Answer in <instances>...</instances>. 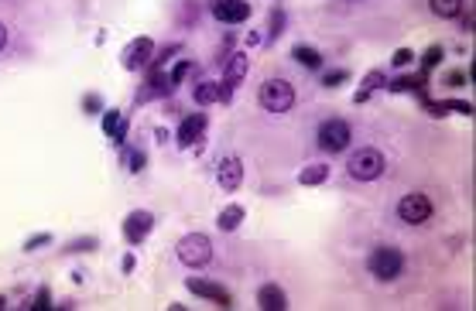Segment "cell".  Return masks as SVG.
Wrapping results in <instances>:
<instances>
[{
  "label": "cell",
  "mask_w": 476,
  "mask_h": 311,
  "mask_svg": "<svg viewBox=\"0 0 476 311\" xmlns=\"http://www.w3.org/2000/svg\"><path fill=\"white\" fill-rule=\"evenodd\" d=\"M179 260L185 267H206L209 260H213V243H209V236L202 233H189L179 239Z\"/></svg>",
  "instance_id": "3957f363"
},
{
  "label": "cell",
  "mask_w": 476,
  "mask_h": 311,
  "mask_svg": "<svg viewBox=\"0 0 476 311\" xmlns=\"http://www.w3.org/2000/svg\"><path fill=\"white\" fill-rule=\"evenodd\" d=\"M35 308L45 311V308H52V294H48V288H41L38 298H35Z\"/></svg>",
  "instance_id": "cb8c5ba5"
},
{
  "label": "cell",
  "mask_w": 476,
  "mask_h": 311,
  "mask_svg": "<svg viewBox=\"0 0 476 311\" xmlns=\"http://www.w3.org/2000/svg\"><path fill=\"white\" fill-rule=\"evenodd\" d=\"M189 72H192V62L185 59L182 65H175V72L168 76V82H175V86H179V82H185V76H189Z\"/></svg>",
  "instance_id": "ffe728a7"
},
{
  "label": "cell",
  "mask_w": 476,
  "mask_h": 311,
  "mask_svg": "<svg viewBox=\"0 0 476 311\" xmlns=\"http://www.w3.org/2000/svg\"><path fill=\"white\" fill-rule=\"evenodd\" d=\"M350 123H343V120H326V123H319V147L326 151V154H339V151H346L350 147Z\"/></svg>",
  "instance_id": "5b68a950"
},
{
  "label": "cell",
  "mask_w": 476,
  "mask_h": 311,
  "mask_svg": "<svg viewBox=\"0 0 476 311\" xmlns=\"http://www.w3.org/2000/svg\"><path fill=\"white\" fill-rule=\"evenodd\" d=\"M346 79V72H333V76H326V86H333V82H343Z\"/></svg>",
  "instance_id": "f546056e"
},
{
  "label": "cell",
  "mask_w": 476,
  "mask_h": 311,
  "mask_svg": "<svg viewBox=\"0 0 476 311\" xmlns=\"http://www.w3.org/2000/svg\"><path fill=\"white\" fill-rule=\"evenodd\" d=\"M247 69H250V62H247V55H243V52H237L233 59L226 62V79H223V82H226V89H233V86H240V79L247 76Z\"/></svg>",
  "instance_id": "5bb4252c"
},
{
  "label": "cell",
  "mask_w": 476,
  "mask_h": 311,
  "mask_svg": "<svg viewBox=\"0 0 476 311\" xmlns=\"http://www.w3.org/2000/svg\"><path fill=\"white\" fill-rule=\"evenodd\" d=\"M213 14L223 24H240V21L250 18V4L247 0H219L216 7H213Z\"/></svg>",
  "instance_id": "ba28073f"
},
{
  "label": "cell",
  "mask_w": 476,
  "mask_h": 311,
  "mask_svg": "<svg viewBox=\"0 0 476 311\" xmlns=\"http://www.w3.org/2000/svg\"><path fill=\"white\" fill-rule=\"evenodd\" d=\"M350 178H357V181H374V178L384 175V168H387V161L380 154L377 147H360L357 154L350 157Z\"/></svg>",
  "instance_id": "7a4b0ae2"
},
{
  "label": "cell",
  "mask_w": 476,
  "mask_h": 311,
  "mask_svg": "<svg viewBox=\"0 0 476 311\" xmlns=\"http://www.w3.org/2000/svg\"><path fill=\"white\" fill-rule=\"evenodd\" d=\"M219 188H226V192H237L240 181H243V164H240V157H223L219 161Z\"/></svg>",
  "instance_id": "9c48e42d"
},
{
  "label": "cell",
  "mask_w": 476,
  "mask_h": 311,
  "mask_svg": "<svg viewBox=\"0 0 476 311\" xmlns=\"http://www.w3.org/2000/svg\"><path fill=\"white\" fill-rule=\"evenodd\" d=\"M117 127H120V113H117V110H106V117H103V130H106V134H117Z\"/></svg>",
  "instance_id": "44dd1931"
},
{
  "label": "cell",
  "mask_w": 476,
  "mask_h": 311,
  "mask_svg": "<svg viewBox=\"0 0 476 311\" xmlns=\"http://www.w3.org/2000/svg\"><path fill=\"white\" fill-rule=\"evenodd\" d=\"M140 164H144V154H131V171H140Z\"/></svg>",
  "instance_id": "f1b7e54d"
},
{
  "label": "cell",
  "mask_w": 476,
  "mask_h": 311,
  "mask_svg": "<svg viewBox=\"0 0 476 311\" xmlns=\"http://www.w3.org/2000/svg\"><path fill=\"white\" fill-rule=\"evenodd\" d=\"M151 38H138V41H131L127 48H123V69H140V65H148V59H151Z\"/></svg>",
  "instance_id": "8fae6325"
},
{
  "label": "cell",
  "mask_w": 476,
  "mask_h": 311,
  "mask_svg": "<svg viewBox=\"0 0 476 311\" xmlns=\"http://www.w3.org/2000/svg\"><path fill=\"white\" fill-rule=\"evenodd\" d=\"M397 219L408 222V226L428 222V219H432V202H428V195H421V192L404 195V198L397 202Z\"/></svg>",
  "instance_id": "8992f818"
},
{
  "label": "cell",
  "mask_w": 476,
  "mask_h": 311,
  "mask_svg": "<svg viewBox=\"0 0 476 311\" xmlns=\"http://www.w3.org/2000/svg\"><path fill=\"white\" fill-rule=\"evenodd\" d=\"M442 59V48H428V55H425V65H436Z\"/></svg>",
  "instance_id": "4316f807"
},
{
  "label": "cell",
  "mask_w": 476,
  "mask_h": 311,
  "mask_svg": "<svg viewBox=\"0 0 476 311\" xmlns=\"http://www.w3.org/2000/svg\"><path fill=\"white\" fill-rule=\"evenodd\" d=\"M411 59H415V55H411L408 48H397V52H394V59H391V62H394L397 69H404V65H408V62H411Z\"/></svg>",
  "instance_id": "603a6c76"
},
{
  "label": "cell",
  "mask_w": 476,
  "mask_h": 311,
  "mask_svg": "<svg viewBox=\"0 0 476 311\" xmlns=\"http://www.w3.org/2000/svg\"><path fill=\"white\" fill-rule=\"evenodd\" d=\"M192 96H196V103L209 106V103H219V99H223V89H219V82H199Z\"/></svg>",
  "instance_id": "e0dca14e"
},
{
  "label": "cell",
  "mask_w": 476,
  "mask_h": 311,
  "mask_svg": "<svg viewBox=\"0 0 476 311\" xmlns=\"http://www.w3.org/2000/svg\"><path fill=\"white\" fill-rule=\"evenodd\" d=\"M202 130H206V117H202V113L185 117V120H182V127H179V144H182V147L196 144L199 137H202Z\"/></svg>",
  "instance_id": "4fadbf2b"
},
{
  "label": "cell",
  "mask_w": 476,
  "mask_h": 311,
  "mask_svg": "<svg viewBox=\"0 0 476 311\" xmlns=\"http://www.w3.org/2000/svg\"><path fill=\"white\" fill-rule=\"evenodd\" d=\"M96 247V239L93 236H86V239H76V243H69L65 247V253H79V250H93Z\"/></svg>",
  "instance_id": "7402d4cb"
},
{
  "label": "cell",
  "mask_w": 476,
  "mask_h": 311,
  "mask_svg": "<svg viewBox=\"0 0 476 311\" xmlns=\"http://www.w3.org/2000/svg\"><path fill=\"white\" fill-rule=\"evenodd\" d=\"M367 267H370V273L380 277V281H394V277H401V271H404V256H401V250H394V247H377V250L370 253Z\"/></svg>",
  "instance_id": "277c9868"
},
{
  "label": "cell",
  "mask_w": 476,
  "mask_h": 311,
  "mask_svg": "<svg viewBox=\"0 0 476 311\" xmlns=\"http://www.w3.org/2000/svg\"><path fill=\"white\" fill-rule=\"evenodd\" d=\"M428 7H432V14H438V18H456L459 11H463V0H428Z\"/></svg>",
  "instance_id": "d6986e66"
},
{
  "label": "cell",
  "mask_w": 476,
  "mask_h": 311,
  "mask_svg": "<svg viewBox=\"0 0 476 311\" xmlns=\"http://www.w3.org/2000/svg\"><path fill=\"white\" fill-rule=\"evenodd\" d=\"M189 291L199 294V298H209V301H216L219 308H230V305H233L230 291H226L223 284H213V281H189Z\"/></svg>",
  "instance_id": "30bf717a"
},
{
  "label": "cell",
  "mask_w": 476,
  "mask_h": 311,
  "mask_svg": "<svg viewBox=\"0 0 476 311\" xmlns=\"http://www.w3.org/2000/svg\"><path fill=\"white\" fill-rule=\"evenodd\" d=\"M151 226H155V215L144 213V209H134V213L123 219V236H127V243H140L144 236L151 233Z\"/></svg>",
  "instance_id": "52a82bcc"
},
{
  "label": "cell",
  "mask_w": 476,
  "mask_h": 311,
  "mask_svg": "<svg viewBox=\"0 0 476 311\" xmlns=\"http://www.w3.org/2000/svg\"><path fill=\"white\" fill-rule=\"evenodd\" d=\"M292 59H295L298 65H305V69H319V65H322V55H319L316 48H309V45H295V48H292Z\"/></svg>",
  "instance_id": "2e32d148"
},
{
  "label": "cell",
  "mask_w": 476,
  "mask_h": 311,
  "mask_svg": "<svg viewBox=\"0 0 476 311\" xmlns=\"http://www.w3.org/2000/svg\"><path fill=\"white\" fill-rule=\"evenodd\" d=\"M4 48H7V28L0 24V52H4Z\"/></svg>",
  "instance_id": "1f68e13d"
},
{
  "label": "cell",
  "mask_w": 476,
  "mask_h": 311,
  "mask_svg": "<svg viewBox=\"0 0 476 311\" xmlns=\"http://www.w3.org/2000/svg\"><path fill=\"white\" fill-rule=\"evenodd\" d=\"M258 305L264 311H284L288 308V294L281 291L278 284H264L258 291Z\"/></svg>",
  "instance_id": "7c38bea8"
},
{
  "label": "cell",
  "mask_w": 476,
  "mask_h": 311,
  "mask_svg": "<svg viewBox=\"0 0 476 311\" xmlns=\"http://www.w3.org/2000/svg\"><path fill=\"white\" fill-rule=\"evenodd\" d=\"M86 110H99V99L96 96H86Z\"/></svg>",
  "instance_id": "4dcf8cb0"
},
{
  "label": "cell",
  "mask_w": 476,
  "mask_h": 311,
  "mask_svg": "<svg viewBox=\"0 0 476 311\" xmlns=\"http://www.w3.org/2000/svg\"><path fill=\"white\" fill-rule=\"evenodd\" d=\"M380 82H384V76H380V72H370V76L363 79V89H377Z\"/></svg>",
  "instance_id": "484cf974"
},
{
  "label": "cell",
  "mask_w": 476,
  "mask_h": 311,
  "mask_svg": "<svg viewBox=\"0 0 476 311\" xmlns=\"http://www.w3.org/2000/svg\"><path fill=\"white\" fill-rule=\"evenodd\" d=\"M41 243H48V236H45V233L35 236V239H28V247H24V250H35V247H41Z\"/></svg>",
  "instance_id": "83f0119b"
},
{
  "label": "cell",
  "mask_w": 476,
  "mask_h": 311,
  "mask_svg": "<svg viewBox=\"0 0 476 311\" xmlns=\"http://www.w3.org/2000/svg\"><path fill=\"white\" fill-rule=\"evenodd\" d=\"M258 103L267 113H288V110L295 106V89H292V82H284V79H267V82L260 86Z\"/></svg>",
  "instance_id": "6da1fadb"
},
{
  "label": "cell",
  "mask_w": 476,
  "mask_h": 311,
  "mask_svg": "<svg viewBox=\"0 0 476 311\" xmlns=\"http://www.w3.org/2000/svg\"><path fill=\"white\" fill-rule=\"evenodd\" d=\"M243 205H226V209H219V215H216V226L223 230V233H233L240 222H243Z\"/></svg>",
  "instance_id": "9a60e30c"
},
{
  "label": "cell",
  "mask_w": 476,
  "mask_h": 311,
  "mask_svg": "<svg viewBox=\"0 0 476 311\" xmlns=\"http://www.w3.org/2000/svg\"><path fill=\"white\" fill-rule=\"evenodd\" d=\"M281 24H284V14L275 11V14H271V38H278V35H281Z\"/></svg>",
  "instance_id": "d4e9b609"
},
{
  "label": "cell",
  "mask_w": 476,
  "mask_h": 311,
  "mask_svg": "<svg viewBox=\"0 0 476 311\" xmlns=\"http://www.w3.org/2000/svg\"><path fill=\"white\" fill-rule=\"evenodd\" d=\"M326 178H329V168H326V164H309V168H301L298 181H301V185H322Z\"/></svg>",
  "instance_id": "ac0fdd59"
}]
</instances>
